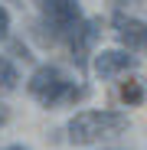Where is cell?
<instances>
[{
	"label": "cell",
	"instance_id": "10",
	"mask_svg": "<svg viewBox=\"0 0 147 150\" xmlns=\"http://www.w3.org/2000/svg\"><path fill=\"white\" fill-rule=\"evenodd\" d=\"M7 150H26V147H20V144H13V147H7Z\"/></svg>",
	"mask_w": 147,
	"mask_h": 150
},
{
	"label": "cell",
	"instance_id": "8",
	"mask_svg": "<svg viewBox=\"0 0 147 150\" xmlns=\"http://www.w3.org/2000/svg\"><path fill=\"white\" fill-rule=\"evenodd\" d=\"M16 82H20V75H16L13 62H10L7 56H0V88H4V91H13Z\"/></svg>",
	"mask_w": 147,
	"mask_h": 150
},
{
	"label": "cell",
	"instance_id": "11",
	"mask_svg": "<svg viewBox=\"0 0 147 150\" xmlns=\"http://www.w3.org/2000/svg\"><path fill=\"white\" fill-rule=\"evenodd\" d=\"M4 121H7V111H0V124H4Z\"/></svg>",
	"mask_w": 147,
	"mask_h": 150
},
{
	"label": "cell",
	"instance_id": "2",
	"mask_svg": "<svg viewBox=\"0 0 147 150\" xmlns=\"http://www.w3.org/2000/svg\"><path fill=\"white\" fill-rule=\"evenodd\" d=\"M26 88H30V95L36 98L43 108H53L59 101H79V98L88 95V88H75L62 75V69H56V65H39L30 75V85Z\"/></svg>",
	"mask_w": 147,
	"mask_h": 150
},
{
	"label": "cell",
	"instance_id": "6",
	"mask_svg": "<svg viewBox=\"0 0 147 150\" xmlns=\"http://www.w3.org/2000/svg\"><path fill=\"white\" fill-rule=\"evenodd\" d=\"M134 65H137V59L128 56L124 49H102V52H95V72L102 79H118L121 72H131Z\"/></svg>",
	"mask_w": 147,
	"mask_h": 150
},
{
	"label": "cell",
	"instance_id": "9",
	"mask_svg": "<svg viewBox=\"0 0 147 150\" xmlns=\"http://www.w3.org/2000/svg\"><path fill=\"white\" fill-rule=\"evenodd\" d=\"M7 33H10V13L0 7V39H7Z\"/></svg>",
	"mask_w": 147,
	"mask_h": 150
},
{
	"label": "cell",
	"instance_id": "5",
	"mask_svg": "<svg viewBox=\"0 0 147 150\" xmlns=\"http://www.w3.org/2000/svg\"><path fill=\"white\" fill-rule=\"evenodd\" d=\"M114 36H118V42L124 46L128 52H137V49L147 46V23L118 13V16H114Z\"/></svg>",
	"mask_w": 147,
	"mask_h": 150
},
{
	"label": "cell",
	"instance_id": "1",
	"mask_svg": "<svg viewBox=\"0 0 147 150\" xmlns=\"http://www.w3.org/2000/svg\"><path fill=\"white\" fill-rule=\"evenodd\" d=\"M121 131H128V114H118V111H79L69 121V140L82 147L118 137Z\"/></svg>",
	"mask_w": 147,
	"mask_h": 150
},
{
	"label": "cell",
	"instance_id": "12",
	"mask_svg": "<svg viewBox=\"0 0 147 150\" xmlns=\"http://www.w3.org/2000/svg\"><path fill=\"white\" fill-rule=\"evenodd\" d=\"M39 4H43V0H39Z\"/></svg>",
	"mask_w": 147,
	"mask_h": 150
},
{
	"label": "cell",
	"instance_id": "4",
	"mask_svg": "<svg viewBox=\"0 0 147 150\" xmlns=\"http://www.w3.org/2000/svg\"><path fill=\"white\" fill-rule=\"evenodd\" d=\"M65 42H69V52H72V59H75V65L85 69L92 49H95V42H98V20H82L79 26L65 36Z\"/></svg>",
	"mask_w": 147,
	"mask_h": 150
},
{
	"label": "cell",
	"instance_id": "7",
	"mask_svg": "<svg viewBox=\"0 0 147 150\" xmlns=\"http://www.w3.org/2000/svg\"><path fill=\"white\" fill-rule=\"evenodd\" d=\"M118 95H121V101H124V105L134 108V105L144 101V85H141L137 79H128V82H121V91H118Z\"/></svg>",
	"mask_w": 147,
	"mask_h": 150
},
{
	"label": "cell",
	"instance_id": "3",
	"mask_svg": "<svg viewBox=\"0 0 147 150\" xmlns=\"http://www.w3.org/2000/svg\"><path fill=\"white\" fill-rule=\"evenodd\" d=\"M43 20L53 30L49 39L56 42V39H65L82 23V7H79V0H43Z\"/></svg>",
	"mask_w": 147,
	"mask_h": 150
}]
</instances>
